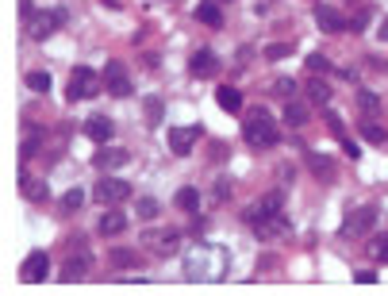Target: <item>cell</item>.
Returning a JSON list of instances; mask_svg holds the SVG:
<instances>
[{
    "label": "cell",
    "instance_id": "37",
    "mask_svg": "<svg viewBox=\"0 0 388 296\" xmlns=\"http://www.w3.org/2000/svg\"><path fill=\"white\" fill-rule=\"evenodd\" d=\"M273 92H281V97H292V92H296V85H292L289 77H281L277 85H273Z\"/></svg>",
    "mask_w": 388,
    "mask_h": 296
},
{
    "label": "cell",
    "instance_id": "12",
    "mask_svg": "<svg viewBox=\"0 0 388 296\" xmlns=\"http://www.w3.org/2000/svg\"><path fill=\"white\" fill-rule=\"evenodd\" d=\"M200 123H193V127H173L169 131V150H173V154H189V150H193V143L196 138H200Z\"/></svg>",
    "mask_w": 388,
    "mask_h": 296
},
{
    "label": "cell",
    "instance_id": "38",
    "mask_svg": "<svg viewBox=\"0 0 388 296\" xmlns=\"http://www.w3.org/2000/svg\"><path fill=\"white\" fill-rule=\"evenodd\" d=\"M327 127H330V135H335V138H342V119L335 116V112H327Z\"/></svg>",
    "mask_w": 388,
    "mask_h": 296
},
{
    "label": "cell",
    "instance_id": "8",
    "mask_svg": "<svg viewBox=\"0 0 388 296\" xmlns=\"http://www.w3.org/2000/svg\"><path fill=\"white\" fill-rule=\"evenodd\" d=\"M93 197H97L100 204H119V200L131 197V185H127V181H119V177H104L97 188H93Z\"/></svg>",
    "mask_w": 388,
    "mask_h": 296
},
{
    "label": "cell",
    "instance_id": "20",
    "mask_svg": "<svg viewBox=\"0 0 388 296\" xmlns=\"http://www.w3.org/2000/svg\"><path fill=\"white\" fill-rule=\"evenodd\" d=\"M308 169L315 173L319 181H330L335 177V162L327 158V154H308Z\"/></svg>",
    "mask_w": 388,
    "mask_h": 296
},
{
    "label": "cell",
    "instance_id": "10",
    "mask_svg": "<svg viewBox=\"0 0 388 296\" xmlns=\"http://www.w3.org/2000/svg\"><path fill=\"white\" fill-rule=\"evenodd\" d=\"M373 219H377V212H373V208H361V212H350V219L342 223V238H361L369 227H373Z\"/></svg>",
    "mask_w": 388,
    "mask_h": 296
},
{
    "label": "cell",
    "instance_id": "19",
    "mask_svg": "<svg viewBox=\"0 0 388 296\" xmlns=\"http://www.w3.org/2000/svg\"><path fill=\"white\" fill-rule=\"evenodd\" d=\"M196 20L204 23V27H219L223 16H219V8H215V0H200V4H196Z\"/></svg>",
    "mask_w": 388,
    "mask_h": 296
},
{
    "label": "cell",
    "instance_id": "41",
    "mask_svg": "<svg viewBox=\"0 0 388 296\" xmlns=\"http://www.w3.org/2000/svg\"><path fill=\"white\" fill-rule=\"evenodd\" d=\"M377 39H380V42H388V16L380 20V27H377Z\"/></svg>",
    "mask_w": 388,
    "mask_h": 296
},
{
    "label": "cell",
    "instance_id": "17",
    "mask_svg": "<svg viewBox=\"0 0 388 296\" xmlns=\"http://www.w3.org/2000/svg\"><path fill=\"white\" fill-rule=\"evenodd\" d=\"M304 97H308L311 104H323V108H327L330 104V85L323 77H308L304 81Z\"/></svg>",
    "mask_w": 388,
    "mask_h": 296
},
{
    "label": "cell",
    "instance_id": "39",
    "mask_svg": "<svg viewBox=\"0 0 388 296\" xmlns=\"http://www.w3.org/2000/svg\"><path fill=\"white\" fill-rule=\"evenodd\" d=\"M365 23H369V8H361L358 16L350 20V27H354V31H365Z\"/></svg>",
    "mask_w": 388,
    "mask_h": 296
},
{
    "label": "cell",
    "instance_id": "5",
    "mask_svg": "<svg viewBox=\"0 0 388 296\" xmlns=\"http://www.w3.org/2000/svg\"><path fill=\"white\" fill-rule=\"evenodd\" d=\"M100 89V77L93 73L88 66H77L73 73H69V85H66V97L69 100H93Z\"/></svg>",
    "mask_w": 388,
    "mask_h": 296
},
{
    "label": "cell",
    "instance_id": "23",
    "mask_svg": "<svg viewBox=\"0 0 388 296\" xmlns=\"http://www.w3.org/2000/svg\"><path fill=\"white\" fill-rule=\"evenodd\" d=\"M173 204L181 208V212H196V208H200V193H196V188H177V197H173Z\"/></svg>",
    "mask_w": 388,
    "mask_h": 296
},
{
    "label": "cell",
    "instance_id": "30",
    "mask_svg": "<svg viewBox=\"0 0 388 296\" xmlns=\"http://www.w3.org/2000/svg\"><path fill=\"white\" fill-rule=\"evenodd\" d=\"M289 54H292V42H281V47H269V50H265V58H269V62L289 58Z\"/></svg>",
    "mask_w": 388,
    "mask_h": 296
},
{
    "label": "cell",
    "instance_id": "13",
    "mask_svg": "<svg viewBox=\"0 0 388 296\" xmlns=\"http://www.w3.org/2000/svg\"><path fill=\"white\" fill-rule=\"evenodd\" d=\"M289 231H292V227H289V219H284V216H269V219H262V223L254 227V235L269 243V238H284Z\"/></svg>",
    "mask_w": 388,
    "mask_h": 296
},
{
    "label": "cell",
    "instance_id": "31",
    "mask_svg": "<svg viewBox=\"0 0 388 296\" xmlns=\"http://www.w3.org/2000/svg\"><path fill=\"white\" fill-rule=\"evenodd\" d=\"M27 85H31L35 92H47V89H50V77H47V73H31Z\"/></svg>",
    "mask_w": 388,
    "mask_h": 296
},
{
    "label": "cell",
    "instance_id": "4",
    "mask_svg": "<svg viewBox=\"0 0 388 296\" xmlns=\"http://www.w3.org/2000/svg\"><path fill=\"white\" fill-rule=\"evenodd\" d=\"M62 23H66V8H54V12L35 8L27 16V35H31V39H50L54 27H62Z\"/></svg>",
    "mask_w": 388,
    "mask_h": 296
},
{
    "label": "cell",
    "instance_id": "22",
    "mask_svg": "<svg viewBox=\"0 0 388 296\" xmlns=\"http://www.w3.org/2000/svg\"><path fill=\"white\" fill-rule=\"evenodd\" d=\"M215 100H219V108H223V112H239V108H243V92L231 89V85H223V89L215 92Z\"/></svg>",
    "mask_w": 388,
    "mask_h": 296
},
{
    "label": "cell",
    "instance_id": "1",
    "mask_svg": "<svg viewBox=\"0 0 388 296\" xmlns=\"http://www.w3.org/2000/svg\"><path fill=\"white\" fill-rule=\"evenodd\" d=\"M223 277H227V250L200 247L193 254H184V281H193V285H215Z\"/></svg>",
    "mask_w": 388,
    "mask_h": 296
},
{
    "label": "cell",
    "instance_id": "24",
    "mask_svg": "<svg viewBox=\"0 0 388 296\" xmlns=\"http://www.w3.org/2000/svg\"><path fill=\"white\" fill-rule=\"evenodd\" d=\"M81 208H85V188H69L66 197H62V212L73 216V212H81Z\"/></svg>",
    "mask_w": 388,
    "mask_h": 296
},
{
    "label": "cell",
    "instance_id": "35",
    "mask_svg": "<svg viewBox=\"0 0 388 296\" xmlns=\"http://www.w3.org/2000/svg\"><path fill=\"white\" fill-rule=\"evenodd\" d=\"M373 254H377L380 262H388V231H385V235H377V243H373Z\"/></svg>",
    "mask_w": 388,
    "mask_h": 296
},
{
    "label": "cell",
    "instance_id": "18",
    "mask_svg": "<svg viewBox=\"0 0 388 296\" xmlns=\"http://www.w3.org/2000/svg\"><path fill=\"white\" fill-rule=\"evenodd\" d=\"M93 162H97L100 169H119V166L127 162V150H119V147H104Z\"/></svg>",
    "mask_w": 388,
    "mask_h": 296
},
{
    "label": "cell",
    "instance_id": "33",
    "mask_svg": "<svg viewBox=\"0 0 388 296\" xmlns=\"http://www.w3.org/2000/svg\"><path fill=\"white\" fill-rule=\"evenodd\" d=\"M308 69H315V73H327V69H330V62L323 58V54H308Z\"/></svg>",
    "mask_w": 388,
    "mask_h": 296
},
{
    "label": "cell",
    "instance_id": "27",
    "mask_svg": "<svg viewBox=\"0 0 388 296\" xmlns=\"http://www.w3.org/2000/svg\"><path fill=\"white\" fill-rule=\"evenodd\" d=\"M361 138H365V143H373V147H380V143H385V127H377V123H365V127H361Z\"/></svg>",
    "mask_w": 388,
    "mask_h": 296
},
{
    "label": "cell",
    "instance_id": "14",
    "mask_svg": "<svg viewBox=\"0 0 388 296\" xmlns=\"http://www.w3.org/2000/svg\"><path fill=\"white\" fill-rule=\"evenodd\" d=\"M88 269H93V258H88V254H73L66 266H62V281H66V285H73V281H81Z\"/></svg>",
    "mask_w": 388,
    "mask_h": 296
},
{
    "label": "cell",
    "instance_id": "36",
    "mask_svg": "<svg viewBox=\"0 0 388 296\" xmlns=\"http://www.w3.org/2000/svg\"><path fill=\"white\" fill-rule=\"evenodd\" d=\"M354 281H358V285H377V273H373V269H358Z\"/></svg>",
    "mask_w": 388,
    "mask_h": 296
},
{
    "label": "cell",
    "instance_id": "32",
    "mask_svg": "<svg viewBox=\"0 0 388 296\" xmlns=\"http://www.w3.org/2000/svg\"><path fill=\"white\" fill-rule=\"evenodd\" d=\"M23 197H27V200H43V197H47V185H43V181H35V185H23Z\"/></svg>",
    "mask_w": 388,
    "mask_h": 296
},
{
    "label": "cell",
    "instance_id": "6",
    "mask_svg": "<svg viewBox=\"0 0 388 296\" xmlns=\"http://www.w3.org/2000/svg\"><path fill=\"white\" fill-rule=\"evenodd\" d=\"M281 208H284V193H281V188H273V193H265V197L258 200V204L246 208V223H250V227H258L262 219L281 216Z\"/></svg>",
    "mask_w": 388,
    "mask_h": 296
},
{
    "label": "cell",
    "instance_id": "16",
    "mask_svg": "<svg viewBox=\"0 0 388 296\" xmlns=\"http://www.w3.org/2000/svg\"><path fill=\"white\" fill-rule=\"evenodd\" d=\"M189 69H193V77H212L215 69H219V62H215L212 50H196L193 62H189Z\"/></svg>",
    "mask_w": 388,
    "mask_h": 296
},
{
    "label": "cell",
    "instance_id": "2",
    "mask_svg": "<svg viewBox=\"0 0 388 296\" xmlns=\"http://www.w3.org/2000/svg\"><path fill=\"white\" fill-rule=\"evenodd\" d=\"M243 135H246V143H250L254 150H269V147H277V123L269 119V112H262V108H254L250 116H246V123H243Z\"/></svg>",
    "mask_w": 388,
    "mask_h": 296
},
{
    "label": "cell",
    "instance_id": "3",
    "mask_svg": "<svg viewBox=\"0 0 388 296\" xmlns=\"http://www.w3.org/2000/svg\"><path fill=\"white\" fill-rule=\"evenodd\" d=\"M143 247L146 250H154L158 258H173L177 250H181V235H177L173 227H146L143 231Z\"/></svg>",
    "mask_w": 388,
    "mask_h": 296
},
{
    "label": "cell",
    "instance_id": "11",
    "mask_svg": "<svg viewBox=\"0 0 388 296\" xmlns=\"http://www.w3.org/2000/svg\"><path fill=\"white\" fill-rule=\"evenodd\" d=\"M112 135H116V123H112L108 116H88L85 119V138H93V143L108 147V143H112Z\"/></svg>",
    "mask_w": 388,
    "mask_h": 296
},
{
    "label": "cell",
    "instance_id": "15",
    "mask_svg": "<svg viewBox=\"0 0 388 296\" xmlns=\"http://www.w3.org/2000/svg\"><path fill=\"white\" fill-rule=\"evenodd\" d=\"M315 20H319V27L327 31V35H339V31L350 27V23L342 20V12L339 8H327V4H323V8H315Z\"/></svg>",
    "mask_w": 388,
    "mask_h": 296
},
{
    "label": "cell",
    "instance_id": "26",
    "mask_svg": "<svg viewBox=\"0 0 388 296\" xmlns=\"http://www.w3.org/2000/svg\"><path fill=\"white\" fill-rule=\"evenodd\" d=\"M143 258L138 254H131V250H112V266H119V269H127V266H138Z\"/></svg>",
    "mask_w": 388,
    "mask_h": 296
},
{
    "label": "cell",
    "instance_id": "9",
    "mask_svg": "<svg viewBox=\"0 0 388 296\" xmlns=\"http://www.w3.org/2000/svg\"><path fill=\"white\" fill-rule=\"evenodd\" d=\"M20 273H23L27 285H39V281H47V277H50V258L43 254V250H31V258L23 262Z\"/></svg>",
    "mask_w": 388,
    "mask_h": 296
},
{
    "label": "cell",
    "instance_id": "29",
    "mask_svg": "<svg viewBox=\"0 0 388 296\" xmlns=\"http://www.w3.org/2000/svg\"><path fill=\"white\" fill-rule=\"evenodd\" d=\"M358 108H361V112H377L380 100L373 97V92H358Z\"/></svg>",
    "mask_w": 388,
    "mask_h": 296
},
{
    "label": "cell",
    "instance_id": "25",
    "mask_svg": "<svg viewBox=\"0 0 388 296\" xmlns=\"http://www.w3.org/2000/svg\"><path fill=\"white\" fill-rule=\"evenodd\" d=\"M127 227V219H123V212H108L104 219H100V235H119V231Z\"/></svg>",
    "mask_w": 388,
    "mask_h": 296
},
{
    "label": "cell",
    "instance_id": "34",
    "mask_svg": "<svg viewBox=\"0 0 388 296\" xmlns=\"http://www.w3.org/2000/svg\"><path fill=\"white\" fill-rule=\"evenodd\" d=\"M138 216H143V219H154L158 216V200H138Z\"/></svg>",
    "mask_w": 388,
    "mask_h": 296
},
{
    "label": "cell",
    "instance_id": "28",
    "mask_svg": "<svg viewBox=\"0 0 388 296\" xmlns=\"http://www.w3.org/2000/svg\"><path fill=\"white\" fill-rule=\"evenodd\" d=\"M162 116H165L162 100H158V97H150V100H146V119H150V123H158V119H162Z\"/></svg>",
    "mask_w": 388,
    "mask_h": 296
},
{
    "label": "cell",
    "instance_id": "40",
    "mask_svg": "<svg viewBox=\"0 0 388 296\" xmlns=\"http://www.w3.org/2000/svg\"><path fill=\"white\" fill-rule=\"evenodd\" d=\"M342 150H346L350 158H358V143H350V138H342Z\"/></svg>",
    "mask_w": 388,
    "mask_h": 296
},
{
    "label": "cell",
    "instance_id": "7",
    "mask_svg": "<svg viewBox=\"0 0 388 296\" xmlns=\"http://www.w3.org/2000/svg\"><path fill=\"white\" fill-rule=\"evenodd\" d=\"M104 89L112 92L116 100L131 97V77H127L123 62H108V69H104Z\"/></svg>",
    "mask_w": 388,
    "mask_h": 296
},
{
    "label": "cell",
    "instance_id": "42",
    "mask_svg": "<svg viewBox=\"0 0 388 296\" xmlns=\"http://www.w3.org/2000/svg\"><path fill=\"white\" fill-rule=\"evenodd\" d=\"M227 188H231V185H227V181H219V185H215V200H227Z\"/></svg>",
    "mask_w": 388,
    "mask_h": 296
},
{
    "label": "cell",
    "instance_id": "21",
    "mask_svg": "<svg viewBox=\"0 0 388 296\" xmlns=\"http://www.w3.org/2000/svg\"><path fill=\"white\" fill-rule=\"evenodd\" d=\"M284 123H289V127H304V123H308V104L289 100V104H284Z\"/></svg>",
    "mask_w": 388,
    "mask_h": 296
}]
</instances>
